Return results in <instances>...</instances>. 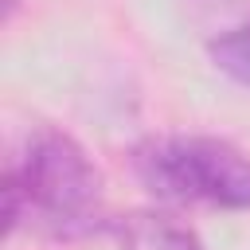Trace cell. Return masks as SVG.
<instances>
[{
	"label": "cell",
	"instance_id": "6da1fadb",
	"mask_svg": "<svg viewBox=\"0 0 250 250\" xmlns=\"http://www.w3.org/2000/svg\"><path fill=\"white\" fill-rule=\"evenodd\" d=\"M102 188V172L74 137L35 129L4 180V230L12 234L20 223H27L62 242L113 230L117 219L105 211Z\"/></svg>",
	"mask_w": 250,
	"mask_h": 250
},
{
	"label": "cell",
	"instance_id": "7a4b0ae2",
	"mask_svg": "<svg viewBox=\"0 0 250 250\" xmlns=\"http://www.w3.org/2000/svg\"><path fill=\"white\" fill-rule=\"evenodd\" d=\"M137 180L168 203L250 211V156L219 137H148L133 148Z\"/></svg>",
	"mask_w": 250,
	"mask_h": 250
},
{
	"label": "cell",
	"instance_id": "3957f363",
	"mask_svg": "<svg viewBox=\"0 0 250 250\" xmlns=\"http://www.w3.org/2000/svg\"><path fill=\"white\" fill-rule=\"evenodd\" d=\"M113 230L137 250H203L195 230H188L172 215H129V219H117Z\"/></svg>",
	"mask_w": 250,
	"mask_h": 250
},
{
	"label": "cell",
	"instance_id": "277c9868",
	"mask_svg": "<svg viewBox=\"0 0 250 250\" xmlns=\"http://www.w3.org/2000/svg\"><path fill=\"white\" fill-rule=\"evenodd\" d=\"M211 59L223 74H230L234 82L250 86V23H238L223 35L211 39Z\"/></svg>",
	"mask_w": 250,
	"mask_h": 250
}]
</instances>
